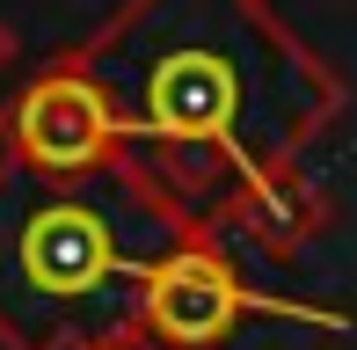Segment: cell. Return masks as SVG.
Returning <instances> with one entry per match:
<instances>
[{
  "instance_id": "obj_5",
  "label": "cell",
  "mask_w": 357,
  "mask_h": 350,
  "mask_svg": "<svg viewBox=\"0 0 357 350\" xmlns=\"http://www.w3.org/2000/svg\"><path fill=\"white\" fill-rule=\"evenodd\" d=\"M314 227H321V197H314V190H299V175H291V183H263V190H248V197H241L234 212L219 219V234H248V241L270 248V256L299 248Z\"/></svg>"
},
{
  "instance_id": "obj_2",
  "label": "cell",
  "mask_w": 357,
  "mask_h": 350,
  "mask_svg": "<svg viewBox=\"0 0 357 350\" xmlns=\"http://www.w3.org/2000/svg\"><path fill=\"white\" fill-rule=\"evenodd\" d=\"M204 234L117 161L102 175H29L0 153V343L109 350L139 321V284L175 241Z\"/></svg>"
},
{
  "instance_id": "obj_1",
  "label": "cell",
  "mask_w": 357,
  "mask_h": 350,
  "mask_svg": "<svg viewBox=\"0 0 357 350\" xmlns=\"http://www.w3.org/2000/svg\"><path fill=\"white\" fill-rule=\"evenodd\" d=\"M109 95L124 161L204 234L248 190L291 183L343 117V81L270 15V0H132L73 52Z\"/></svg>"
},
{
  "instance_id": "obj_6",
  "label": "cell",
  "mask_w": 357,
  "mask_h": 350,
  "mask_svg": "<svg viewBox=\"0 0 357 350\" xmlns=\"http://www.w3.org/2000/svg\"><path fill=\"white\" fill-rule=\"evenodd\" d=\"M109 350H160V343H153V336H146V328L132 321V328H124V336H109Z\"/></svg>"
},
{
  "instance_id": "obj_7",
  "label": "cell",
  "mask_w": 357,
  "mask_h": 350,
  "mask_svg": "<svg viewBox=\"0 0 357 350\" xmlns=\"http://www.w3.org/2000/svg\"><path fill=\"white\" fill-rule=\"evenodd\" d=\"M8 66H15V29L0 22V73H8Z\"/></svg>"
},
{
  "instance_id": "obj_4",
  "label": "cell",
  "mask_w": 357,
  "mask_h": 350,
  "mask_svg": "<svg viewBox=\"0 0 357 350\" xmlns=\"http://www.w3.org/2000/svg\"><path fill=\"white\" fill-rule=\"evenodd\" d=\"M0 153L29 175H102L124 161L117 117H109V95L73 66V52L59 66H44L37 81L8 102V124H0Z\"/></svg>"
},
{
  "instance_id": "obj_3",
  "label": "cell",
  "mask_w": 357,
  "mask_h": 350,
  "mask_svg": "<svg viewBox=\"0 0 357 350\" xmlns=\"http://www.w3.org/2000/svg\"><path fill=\"white\" fill-rule=\"evenodd\" d=\"M248 314H291V321H314V328H350L343 314L299 307V299H278V292H248V277L226 263V248L212 234L175 241L139 284V328L160 350H219Z\"/></svg>"
}]
</instances>
